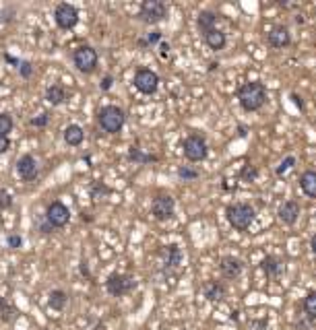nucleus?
<instances>
[{"instance_id": "nucleus-1", "label": "nucleus", "mask_w": 316, "mask_h": 330, "mask_svg": "<svg viewBox=\"0 0 316 330\" xmlns=\"http://www.w3.org/2000/svg\"><path fill=\"white\" fill-rule=\"evenodd\" d=\"M236 97H238V103L242 106L244 111H258L269 101V91H267L265 83L248 81V83H244L242 87H238Z\"/></svg>"}, {"instance_id": "nucleus-2", "label": "nucleus", "mask_w": 316, "mask_h": 330, "mask_svg": "<svg viewBox=\"0 0 316 330\" xmlns=\"http://www.w3.org/2000/svg\"><path fill=\"white\" fill-rule=\"evenodd\" d=\"M225 219L236 231H246L257 219V211L250 202H232L225 208Z\"/></svg>"}, {"instance_id": "nucleus-3", "label": "nucleus", "mask_w": 316, "mask_h": 330, "mask_svg": "<svg viewBox=\"0 0 316 330\" xmlns=\"http://www.w3.org/2000/svg\"><path fill=\"white\" fill-rule=\"evenodd\" d=\"M98 122L108 134H118L126 122V114L118 106H103L98 114Z\"/></svg>"}, {"instance_id": "nucleus-4", "label": "nucleus", "mask_w": 316, "mask_h": 330, "mask_svg": "<svg viewBox=\"0 0 316 330\" xmlns=\"http://www.w3.org/2000/svg\"><path fill=\"white\" fill-rule=\"evenodd\" d=\"M182 153H184V157H186L190 163H198V161L207 159L209 145L205 141V136H200V134L186 136V138H184V143H182Z\"/></svg>"}, {"instance_id": "nucleus-5", "label": "nucleus", "mask_w": 316, "mask_h": 330, "mask_svg": "<svg viewBox=\"0 0 316 330\" xmlns=\"http://www.w3.org/2000/svg\"><path fill=\"white\" fill-rule=\"evenodd\" d=\"M165 17H168V4L161 2V0H145V2L140 4L138 19L147 25L161 23Z\"/></svg>"}, {"instance_id": "nucleus-6", "label": "nucleus", "mask_w": 316, "mask_h": 330, "mask_svg": "<svg viewBox=\"0 0 316 330\" xmlns=\"http://www.w3.org/2000/svg\"><path fill=\"white\" fill-rule=\"evenodd\" d=\"M137 287V281L135 276L130 275H122V273H112L108 276V281H105V289L112 297H122V295H128Z\"/></svg>"}, {"instance_id": "nucleus-7", "label": "nucleus", "mask_w": 316, "mask_h": 330, "mask_svg": "<svg viewBox=\"0 0 316 330\" xmlns=\"http://www.w3.org/2000/svg\"><path fill=\"white\" fill-rule=\"evenodd\" d=\"M73 62L81 73L91 74V73H95V68H98L99 58H98V52L91 46H81L73 52Z\"/></svg>"}, {"instance_id": "nucleus-8", "label": "nucleus", "mask_w": 316, "mask_h": 330, "mask_svg": "<svg viewBox=\"0 0 316 330\" xmlns=\"http://www.w3.org/2000/svg\"><path fill=\"white\" fill-rule=\"evenodd\" d=\"M133 83L143 95H153L157 91V87H159V74L151 71V68H138L135 73Z\"/></svg>"}, {"instance_id": "nucleus-9", "label": "nucleus", "mask_w": 316, "mask_h": 330, "mask_svg": "<svg viewBox=\"0 0 316 330\" xmlns=\"http://www.w3.org/2000/svg\"><path fill=\"white\" fill-rule=\"evenodd\" d=\"M176 213V201L170 194H157L151 202V215L157 221H170Z\"/></svg>"}, {"instance_id": "nucleus-10", "label": "nucleus", "mask_w": 316, "mask_h": 330, "mask_svg": "<svg viewBox=\"0 0 316 330\" xmlns=\"http://www.w3.org/2000/svg\"><path fill=\"white\" fill-rule=\"evenodd\" d=\"M54 21H56V25H58L60 29H73L75 25L79 23V11H77V6L68 4V2L58 4L56 11H54Z\"/></svg>"}, {"instance_id": "nucleus-11", "label": "nucleus", "mask_w": 316, "mask_h": 330, "mask_svg": "<svg viewBox=\"0 0 316 330\" xmlns=\"http://www.w3.org/2000/svg\"><path fill=\"white\" fill-rule=\"evenodd\" d=\"M46 221L52 225L54 229H60V227H64V225L70 221V211H68V206L62 204V202H52L48 208H46Z\"/></svg>"}, {"instance_id": "nucleus-12", "label": "nucleus", "mask_w": 316, "mask_h": 330, "mask_svg": "<svg viewBox=\"0 0 316 330\" xmlns=\"http://www.w3.org/2000/svg\"><path fill=\"white\" fill-rule=\"evenodd\" d=\"M267 43L271 48H275V50H283L287 48L289 43H292V33H289V27L287 25H273V27L269 29L267 33Z\"/></svg>"}, {"instance_id": "nucleus-13", "label": "nucleus", "mask_w": 316, "mask_h": 330, "mask_svg": "<svg viewBox=\"0 0 316 330\" xmlns=\"http://www.w3.org/2000/svg\"><path fill=\"white\" fill-rule=\"evenodd\" d=\"M300 213H302L300 202L297 201H285V202H281L279 208H277V219L283 225H287V227H294V225L297 223V219H300Z\"/></svg>"}, {"instance_id": "nucleus-14", "label": "nucleus", "mask_w": 316, "mask_h": 330, "mask_svg": "<svg viewBox=\"0 0 316 330\" xmlns=\"http://www.w3.org/2000/svg\"><path fill=\"white\" fill-rule=\"evenodd\" d=\"M219 271H221V275L225 276V279L234 281L244 273V262L238 256H223L221 260H219Z\"/></svg>"}, {"instance_id": "nucleus-15", "label": "nucleus", "mask_w": 316, "mask_h": 330, "mask_svg": "<svg viewBox=\"0 0 316 330\" xmlns=\"http://www.w3.org/2000/svg\"><path fill=\"white\" fill-rule=\"evenodd\" d=\"M260 271L265 273L269 279H279V276L283 275V271H285V264H283V260L281 258L269 254V256H265L260 260Z\"/></svg>"}, {"instance_id": "nucleus-16", "label": "nucleus", "mask_w": 316, "mask_h": 330, "mask_svg": "<svg viewBox=\"0 0 316 330\" xmlns=\"http://www.w3.org/2000/svg\"><path fill=\"white\" fill-rule=\"evenodd\" d=\"M17 173H19V178H23L25 182L29 180H35L38 178V161H35L31 155H23L17 161Z\"/></svg>"}, {"instance_id": "nucleus-17", "label": "nucleus", "mask_w": 316, "mask_h": 330, "mask_svg": "<svg viewBox=\"0 0 316 330\" xmlns=\"http://www.w3.org/2000/svg\"><path fill=\"white\" fill-rule=\"evenodd\" d=\"M300 190L308 196L316 201V169H306L302 176H300Z\"/></svg>"}, {"instance_id": "nucleus-18", "label": "nucleus", "mask_w": 316, "mask_h": 330, "mask_svg": "<svg viewBox=\"0 0 316 330\" xmlns=\"http://www.w3.org/2000/svg\"><path fill=\"white\" fill-rule=\"evenodd\" d=\"M215 25H217V15L213 11H200L198 17H197V27L198 31L203 33H209V31H213L215 29Z\"/></svg>"}, {"instance_id": "nucleus-19", "label": "nucleus", "mask_w": 316, "mask_h": 330, "mask_svg": "<svg viewBox=\"0 0 316 330\" xmlns=\"http://www.w3.org/2000/svg\"><path fill=\"white\" fill-rule=\"evenodd\" d=\"M203 39H205V43H207V46H209L211 50H213V52L223 50V48H225V43H227L225 33H223V31H219L217 27H215L213 31L205 33V36H203Z\"/></svg>"}, {"instance_id": "nucleus-20", "label": "nucleus", "mask_w": 316, "mask_h": 330, "mask_svg": "<svg viewBox=\"0 0 316 330\" xmlns=\"http://www.w3.org/2000/svg\"><path fill=\"white\" fill-rule=\"evenodd\" d=\"M203 295L209 301H221L225 297V287L219 281H209L203 287Z\"/></svg>"}, {"instance_id": "nucleus-21", "label": "nucleus", "mask_w": 316, "mask_h": 330, "mask_svg": "<svg viewBox=\"0 0 316 330\" xmlns=\"http://www.w3.org/2000/svg\"><path fill=\"white\" fill-rule=\"evenodd\" d=\"M83 138H85V130L79 124H68L64 128V141H66V145L79 147V145L83 143Z\"/></svg>"}, {"instance_id": "nucleus-22", "label": "nucleus", "mask_w": 316, "mask_h": 330, "mask_svg": "<svg viewBox=\"0 0 316 330\" xmlns=\"http://www.w3.org/2000/svg\"><path fill=\"white\" fill-rule=\"evenodd\" d=\"M163 256H165V260H163L165 268H176V266H180V262H182V250L176 244L165 246Z\"/></svg>"}, {"instance_id": "nucleus-23", "label": "nucleus", "mask_w": 316, "mask_h": 330, "mask_svg": "<svg viewBox=\"0 0 316 330\" xmlns=\"http://www.w3.org/2000/svg\"><path fill=\"white\" fill-rule=\"evenodd\" d=\"M66 99V89L62 85H50L46 89V101L52 103V106H60Z\"/></svg>"}, {"instance_id": "nucleus-24", "label": "nucleus", "mask_w": 316, "mask_h": 330, "mask_svg": "<svg viewBox=\"0 0 316 330\" xmlns=\"http://www.w3.org/2000/svg\"><path fill=\"white\" fill-rule=\"evenodd\" d=\"M66 301H68V295H66L62 289H54V291L50 293V299H48L50 308L56 310V312H62L64 306H66Z\"/></svg>"}, {"instance_id": "nucleus-25", "label": "nucleus", "mask_w": 316, "mask_h": 330, "mask_svg": "<svg viewBox=\"0 0 316 330\" xmlns=\"http://www.w3.org/2000/svg\"><path fill=\"white\" fill-rule=\"evenodd\" d=\"M302 310L308 320H316V291L306 293V297L302 301Z\"/></svg>"}, {"instance_id": "nucleus-26", "label": "nucleus", "mask_w": 316, "mask_h": 330, "mask_svg": "<svg viewBox=\"0 0 316 330\" xmlns=\"http://www.w3.org/2000/svg\"><path fill=\"white\" fill-rule=\"evenodd\" d=\"M161 39H163V36L159 31H151V33H147L145 39H138V46L140 48H153V46H157V43H161Z\"/></svg>"}, {"instance_id": "nucleus-27", "label": "nucleus", "mask_w": 316, "mask_h": 330, "mask_svg": "<svg viewBox=\"0 0 316 330\" xmlns=\"http://www.w3.org/2000/svg\"><path fill=\"white\" fill-rule=\"evenodd\" d=\"M257 178H258V167H257V165H250V163L244 165L242 171H240V180L248 182V184H250V182H254Z\"/></svg>"}, {"instance_id": "nucleus-28", "label": "nucleus", "mask_w": 316, "mask_h": 330, "mask_svg": "<svg viewBox=\"0 0 316 330\" xmlns=\"http://www.w3.org/2000/svg\"><path fill=\"white\" fill-rule=\"evenodd\" d=\"M198 176H200L198 169L190 167V165H182V167H178V178L184 180V182H192V180H197Z\"/></svg>"}, {"instance_id": "nucleus-29", "label": "nucleus", "mask_w": 316, "mask_h": 330, "mask_svg": "<svg viewBox=\"0 0 316 330\" xmlns=\"http://www.w3.org/2000/svg\"><path fill=\"white\" fill-rule=\"evenodd\" d=\"M128 157L133 159V161H138V163H149V161H157L155 155H145V153H140L138 147H133L128 153Z\"/></svg>"}, {"instance_id": "nucleus-30", "label": "nucleus", "mask_w": 316, "mask_h": 330, "mask_svg": "<svg viewBox=\"0 0 316 330\" xmlns=\"http://www.w3.org/2000/svg\"><path fill=\"white\" fill-rule=\"evenodd\" d=\"M13 318H15V310H13V306H8L6 299L0 297V320H2V322H11Z\"/></svg>"}, {"instance_id": "nucleus-31", "label": "nucleus", "mask_w": 316, "mask_h": 330, "mask_svg": "<svg viewBox=\"0 0 316 330\" xmlns=\"http://www.w3.org/2000/svg\"><path fill=\"white\" fill-rule=\"evenodd\" d=\"M13 130V118L11 114H0V136H8V132Z\"/></svg>"}, {"instance_id": "nucleus-32", "label": "nucleus", "mask_w": 316, "mask_h": 330, "mask_svg": "<svg viewBox=\"0 0 316 330\" xmlns=\"http://www.w3.org/2000/svg\"><path fill=\"white\" fill-rule=\"evenodd\" d=\"M294 165H296V157H294V155H287V157L275 167V173H277V176H283V173H285L287 169H292Z\"/></svg>"}, {"instance_id": "nucleus-33", "label": "nucleus", "mask_w": 316, "mask_h": 330, "mask_svg": "<svg viewBox=\"0 0 316 330\" xmlns=\"http://www.w3.org/2000/svg\"><path fill=\"white\" fill-rule=\"evenodd\" d=\"M19 74L23 76V79H29V76L33 74V66H31V62H27V60L19 62Z\"/></svg>"}, {"instance_id": "nucleus-34", "label": "nucleus", "mask_w": 316, "mask_h": 330, "mask_svg": "<svg viewBox=\"0 0 316 330\" xmlns=\"http://www.w3.org/2000/svg\"><path fill=\"white\" fill-rule=\"evenodd\" d=\"M110 192V188L108 186H103L101 182H98V184L93 186V190H91V194H93V198H99V196H103V194H108Z\"/></svg>"}, {"instance_id": "nucleus-35", "label": "nucleus", "mask_w": 316, "mask_h": 330, "mask_svg": "<svg viewBox=\"0 0 316 330\" xmlns=\"http://www.w3.org/2000/svg\"><path fill=\"white\" fill-rule=\"evenodd\" d=\"M48 120H50V116H48V114H40L38 118H33L29 124H31V126H35V128H43V126L48 124Z\"/></svg>"}, {"instance_id": "nucleus-36", "label": "nucleus", "mask_w": 316, "mask_h": 330, "mask_svg": "<svg viewBox=\"0 0 316 330\" xmlns=\"http://www.w3.org/2000/svg\"><path fill=\"white\" fill-rule=\"evenodd\" d=\"M11 204H13L11 194H8L6 190H0V208H8Z\"/></svg>"}, {"instance_id": "nucleus-37", "label": "nucleus", "mask_w": 316, "mask_h": 330, "mask_svg": "<svg viewBox=\"0 0 316 330\" xmlns=\"http://www.w3.org/2000/svg\"><path fill=\"white\" fill-rule=\"evenodd\" d=\"M6 244H8V248H21L23 246V239H21V236H8L6 238Z\"/></svg>"}, {"instance_id": "nucleus-38", "label": "nucleus", "mask_w": 316, "mask_h": 330, "mask_svg": "<svg viewBox=\"0 0 316 330\" xmlns=\"http://www.w3.org/2000/svg\"><path fill=\"white\" fill-rule=\"evenodd\" d=\"M112 85H114V76H112V74H105L103 81L99 83V89H101V91H110Z\"/></svg>"}, {"instance_id": "nucleus-39", "label": "nucleus", "mask_w": 316, "mask_h": 330, "mask_svg": "<svg viewBox=\"0 0 316 330\" xmlns=\"http://www.w3.org/2000/svg\"><path fill=\"white\" fill-rule=\"evenodd\" d=\"M11 149V141H8V136H0V153H6Z\"/></svg>"}, {"instance_id": "nucleus-40", "label": "nucleus", "mask_w": 316, "mask_h": 330, "mask_svg": "<svg viewBox=\"0 0 316 330\" xmlns=\"http://www.w3.org/2000/svg\"><path fill=\"white\" fill-rule=\"evenodd\" d=\"M289 99H292V101L296 103V106H297V110H304V103L300 101V95H296V93H292V95H289Z\"/></svg>"}, {"instance_id": "nucleus-41", "label": "nucleus", "mask_w": 316, "mask_h": 330, "mask_svg": "<svg viewBox=\"0 0 316 330\" xmlns=\"http://www.w3.org/2000/svg\"><path fill=\"white\" fill-rule=\"evenodd\" d=\"M81 273H83L85 276H89V266H87V262H85V260L81 262Z\"/></svg>"}, {"instance_id": "nucleus-42", "label": "nucleus", "mask_w": 316, "mask_h": 330, "mask_svg": "<svg viewBox=\"0 0 316 330\" xmlns=\"http://www.w3.org/2000/svg\"><path fill=\"white\" fill-rule=\"evenodd\" d=\"M310 248H312V252L316 254V233H314V236L310 238Z\"/></svg>"}, {"instance_id": "nucleus-43", "label": "nucleus", "mask_w": 316, "mask_h": 330, "mask_svg": "<svg viewBox=\"0 0 316 330\" xmlns=\"http://www.w3.org/2000/svg\"><path fill=\"white\" fill-rule=\"evenodd\" d=\"M0 21H2V13H0Z\"/></svg>"}]
</instances>
